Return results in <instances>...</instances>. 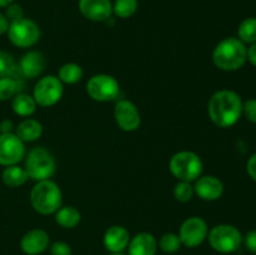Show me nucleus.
<instances>
[{
	"mask_svg": "<svg viewBox=\"0 0 256 255\" xmlns=\"http://www.w3.org/2000/svg\"><path fill=\"white\" fill-rule=\"evenodd\" d=\"M212 62L222 72H236L248 62L246 45L239 38H225L214 48Z\"/></svg>",
	"mask_w": 256,
	"mask_h": 255,
	"instance_id": "obj_2",
	"label": "nucleus"
},
{
	"mask_svg": "<svg viewBox=\"0 0 256 255\" xmlns=\"http://www.w3.org/2000/svg\"><path fill=\"white\" fill-rule=\"evenodd\" d=\"M246 172L249 176L256 182V152L249 158L246 162Z\"/></svg>",
	"mask_w": 256,
	"mask_h": 255,
	"instance_id": "obj_34",
	"label": "nucleus"
},
{
	"mask_svg": "<svg viewBox=\"0 0 256 255\" xmlns=\"http://www.w3.org/2000/svg\"><path fill=\"white\" fill-rule=\"evenodd\" d=\"M30 202L32 209L39 214H55L62 204V190L56 182L50 179L36 182L30 192Z\"/></svg>",
	"mask_w": 256,
	"mask_h": 255,
	"instance_id": "obj_3",
	"label": "nucleus"
},
{
	"mask_svg": "<svg viewBox=\"0 0 256 255\" xmlns=\"http://www.w3.org/2000/svg\"><path fill=\"white\" fill-rule=\"evenodd\" d=\"M19 65L12 54L0 52V78H20Z\"/></svg>",
	"mask_w": 256,
	"mask_h": 255,
	"instance_id": "obj_25",
	"label": "nucleus"
},
{
	"mask_svg": "<svg viewBox=\"0 0 256 255\" xmlns=\"http://www.w3.org/2000/svg\"><path fill=\"white\" fill-rule=\"evenodd\" d=\"M110 255H128V254H124V252H112Z\"/></svg>",
	"mask_w": 256,
	"mask_h": 255,
	"instance_id": "obj_39",
	"label": "nucleus"
},
{
	"mask_svg": "<svg viewBox=\"0 0 256 255\" xmlns=\"http://www.w3.org/2000/svg\"><path fill=\"white\" fill-rule=\"evenodd\" d=\"M114 118L120 129L124 132H135L142 124L139 110L130 100L118 102L114 109Z\"/></svg>",
	"mask_w": 256,
	"mask_h": 255,
	"instance_id": "obj_12",
	"label": "nucleus"
},
{
	"mask_svg": "<svg viewBox=\"0 0 256 255\" xmlns=\"http://www.w3.org/2000/svg\"><path fill=\"white\" fill-rule=\"evenodd\" d=\"M158 246L160 248L162 252H166V254H174L182 248V242H180V238L178 234L166 232L159 239Z\"/></svg>",
	"mask_w": 256,
	"mask_h": 255,
	"instance_id": "obj_28",
	"label": "nucleus"
},
{
	"mask_svg": "<svg viewBox=\"0 0 256 255\" xmlns=\"http://www.w3.org/2000/svg\"><path fill=\"white\" fill-rule=\"evenodd\" d=\"M18 65H19L22 76L28 78V79H34L44 72L46 60H45L42 52H38V50H30L22 55Z\"/></svg>",
	"mask_w": 256,
	"mask_h": 255,
	"instance_id": "obj_16",
	"label": "nucleus"
},
{
	"mask_svg": "<svg viewBox=\"0 0 256 255\" xmlns=\"http://www.w3.org/2000/svg\"><path fill=\"white\" fill-rule=\"evenodd\" d=\"M82 214L74 206H60L55 212V222L64 229H74L79 225Z\"/></svg>",
	"mask_w": 256,
	"mask_h": 255,
	"instance_id": "obj_22",
	"label": "nucleus"
},
{
	"mask_svg": "<svg viewBox=\"0 0 256 255\" xmlns=\"http://www.w3.org/2000/svg\"><path fill=\"white\" fill-rule=\"evenodd\" d=\"M194 186L189 182H180L174 186V198L180 202H188L194 198Z\"/></svg>",
	"mask_w": 256,
	"mask_h": 255,
	"instance_id": "obj_29",
	"label": "nucleus"
},
{
	"mask_svg": "<svg viewBox=\"0 0 256 255\" xmlns=\"http://www.w3.org/2000/svg\"><path fill=\"white\" fill-rule=\"evenodd\" d=\"M242 114L252 124H256V99H248L242 104Z\"/></svg>",
	"mask_w": 256,
	"mask_h": 255,
	"instance_id": "obj_31",
	"label": "nucleus"
},
{
	"mask_svg": "<svg viewBox=\"0 0 256 255\" xmlns=\"http://www.w3.org/2000/svg\"><path fill=\"white\" fill-rule=\"evenodd\" d=\"M52 255H72V246L65 242H55L50 245Z\"/></svg>",
	"mask_w": 256,
	"mask_h": 255,
	"instance_id": "obj_32",
	"label": "nucleus"
},
{
	"mask_svg": "<svg viewBox=\"0 0 256 255\" xmlns=\"http://www.w3.org/2000/svg\"><path fill=\"white\" fill-rule=\"evenodd\" d=\"M242 100L234 90H218L208 102V114L218 128H232L242 115Z\"/></svg>",
	"mask_w": 256,
	"mask_h": 255,
	"instance_id": "obj_1",
	"label": "nucleus"
},
{
	"mask_svg": "<svg viewBox=\"0 0 256 255\" xmlns=\"http://www.w3.org/2000/svg\"><path fill=\"white\" fill-rule=\"evenodd\" d=\"M9 20L6 19L5 14L0 12V35H4L6 34L8 29H9Z\"/></svg>",
	"mask_w": 256,
	"mask_h": 255,
	"instance_id": "obj_37",
	"label": "nucleus"
},
{
	"mask_svg": "<svg viewBox=\"0 0 256 255\" xmlns=\"http://www.w3.org/2000/svg\"><path fill=\"white\" fill-rule=\"evenodd\" d=\"M209 234L208 222L200 216H192L184 220L179 230V238L182 245L186 248L200 246Z\"/></svg>",
	"mask_w": 256,
	"mask_h": 255,
	"instance_id": "obj_10",
	"label": "nucleus"
},
{
	"mask_svg": "<svg viewBox=\"0 0 256 255\" xmlns=\"http://www.w3.org/2000/svg\"><path fill=\"white\" fill-rule=\"evenodd\" d=\"M86 92L92 100L100 102H112L118 98L120 85L114 76L109 74L92 75L86 82Z\"/></svg>",
	"mask_w": 256,
	"mask_h": 255,
	"instance_id": "obj_8",
	"label": "nucleus"
},
{
	"mask_svg": "<svg viewBox=\"0 0 256 255\" xmlns=\"http://www.w3.org/2000/svg\"><path fill=\"white\" fill-rule=\"evenodd\" d=\"M79 10L92 22H105L112 15V0H79Z\"/></svg>",
	"mask_w": 256,
	"mask_h": 255,
	"instance_id": "obj_14",
	"label": "nucleus"
},
{
	"mask_svg": "<svg viewBox=\"0 0 256 255\" xmlns=\"http://www.w3.org/2000/svg\"><path fill=\"white\" fill-rule=\"evenodd\" d=\"M130 234L128 229L122 225H112L105 232L102 242L108 252H124L130 242Z\"/></svg>",
	"mask_w": 256,
	"mask_h": 255,
	"instance_id": "obj_17",
	"label": "nucleus"
},
{
	"mask_svg": "<svg viewBox=\"0 0 256 255\" xmlns=\"http://www.w3.org/2000/svg\"><path fill=\"white\" fill-rule=\"evenodd\" d=\"M38 104L35 102L32 95L25 94V92H19L12 98V109L19 116L28 118L32 115L36 110Z\"/></svg>",
	"mask_w": 256,
	"mask_h": 255,
	"instance_id": "obj_20",
	"label": "nucleus"
},
{
	"mask_svg": "<svg viewBox=\"0 0 256 255\" xmlns=\"http://www.w3.org/2000/svg\"><path fill=\"white\" fill-rule=\"evenodd\" d=\"M14 129V124H12V120L4 119L0 122V134H6V132H12Z\"/></svg>",
	"mask_w": 256,
	"mask_h": 255,
	"instance_id": "obj_35",
	"label": "nucleus"
},
{
	"mask_svg": "<svg viewBox=\"0 0 256 255\" xmlns=\"http://www.w3.org/2000/svg\"><path fill=\"white\" fill-rule=\"evenodd\" d=\"M138 6V0H115L112 4V14L120 19H128L136 12Z\"/></svg>",
	"mask_w": 256,
	"mask_h": 255,
	"instance_id": "obj_27",
	"label": "nucleus"
},
{
	"mask_svg": "<svg viewBox=\"0 0 256 255\" xmlns=\"http://www.w3.org/2000/svg\"><path fill=\"white\" fill-rule=\"evenodd\" d=\"M170 172L180 182H195L202 172V162L194 152H179L174 154L169 162Z\"/></svg>",
	"mask_w": 256,
	"mask_h": 255,
	"instance_id": "obj_5",
	"label": "nucleus"
},
{
	"mask_svg": "<svg viewBox=\"0 0 256 255\" xmlns=\"http://www.w3.org/2000/svg\"><path fill=\"white\" fill-rule=\"evenodd\" d=\"M4 14L5 16H6V19L9 20V22H12L24 18V10H22V8L20 6L19 4L12 2V4L9 5V6L5 8Z\"/></svg>",
	"mask_w": 256,
	"mask_h": 255,
	"instance_id": "obj_30",
	"label": "nucleus"
},
{
	"mask_svg": "<svg viewBox=\"0 0 256 255\" xmlns=\"http://www.w3.org/2000/svg\"><path fill=\"white\" fill-rule=\"evenodd\" d=\"M64 94V86L59 78L46 75L38 80L32 90V98L39 106L49 108L60 102Z\"/></svg>",
	"mask_w": 256,
	"mask_h": 255,
	"instance_id": "obj_9",
	"label": "nucleus"
},
{
	"mask_svg": "<svg viewBox=\"0 0 256 255\" xmlns=\"http://www.w3.org/2000/svg\"><path fill=\"white\" fill-rule=\"evenodd\" d=\"M194 192L205 202H214L224 194V184L214 175H204L195 180Z\"/></svg>",
	"mask_w": 256,
	"mask_h": 255,
	"instance_id": "obj_13",
	"label": "nucleus"
},
{
	"mask_svg": "<svg viewBox=\"0 0 256 255\" xmlns=\"http://www.w3.org/2000/svg\"><path fill=\"white\" fill-rule=\"evenodd\" d=\"M29 176L24 168L19 165H10L5 166L2 172V180L6 186L9 188H19L28 182Z\"/></svg>",
	"mask_w": 256,
	"mask_h": 255,
	"instance_id": "obj_21",
	"label": "nucleus"
},
{
	"mask_svg": "<svg viewBox=\"0 0 256 255\" xmlns=\"http://www.w3.org/2000/svg\"><path fill=\"white\" fill-rule=\"evenodd\" d=\"M242 242H244L246 249L256 255V229L248 232L246 235L242 238Z\"/></svg>",
	"mask_w": 256,
	"mask_h": 255,
	"instance_id": "obj_33",
	"label": "nucleus"
},
{
	"mask_svg": "<svg viewBox=\"0 0 256 255\" xmlns=\"http://www.w3.org/2000/svg\"><path fill=\"white\" fill-rule=\"evenodd\" d=\"M208 242L212 250L220 254L235 252L242 244V235L235 225H215L208 234Z\"/></svg>",
	"mask_w": 256,
	"mask_h": 255,
	"instance_id": "obj_4",
	"label": "nucleus"
},
{
	"mask_svg": "<svg viewBox=\"0 0 256 255\" xmlns=\"http://www.w3.org/2000/svg\"><path fill=\"white\" fill-rule=\"evenodd\" d=\"M14 0H0V8H6L9 6L10 4H12Z\"/></svg>",
	"mask_w": 256,
	"mask_h": 255,
	"instance_id": "obj_38",
	"label": "nucleus"
},
{
	"mask_svg": "<svg viewBox=\"0 0 256 255\" xmlns=\"http://www.w3.org/2000/svg\"><path fill=\"white\" fill-rule=\"evenodd\" d=\"M128 255H155L158 252V242L150 232H139L132 238L128 245Z\"/></svg>",
	"mask_w": 256,
	"mask_h": 255,
	"instance_id": "obj_18",
	"label": "nucleus"
},
{
	"mask_svg": "<svg viewBox=\"0 0 256 255\" xmlns=\"http://www.w3.org/2000/svg\"><path fill=\"white\" fill-rule=\"evenodd\" d=\"M55 159L52 152L42 146L34 148L28 152L25 168L28 176L35 182L50 179L55 172Z\"/></svg>",
	"mask_w": 256,
	"mask_h": 255,
	"instance_id": "obj_6",
	"label": "nucleus"
},
{
	"mask_svg": "<svg viewBox=\"0 0 256 255\" xmlns=\"http://www.w3.org/2000/svg\"><path fill=\"white\" fill-rule=\"evenodd\" d=\"M22 86L24 85L20 78H0V102L12 99L22 92Z\"/></svg>",
	"mask_w": 256,
	"mask_h": 255,
	"instance_id": "obj_23",
	"label": "nucleus"
},
{
	"mask_svg": "<svg viewBox=\"0 0 256 255\" xmlns=\"http://www.w3.org/2000/svg\"><path fill=\"white\" fill-rule=\"evenodd\" d=\"M15 134L22 142H32L39 139L42 134V125L35 119H25L18 125Z\"/></svg>",
	"mask_w": 256,
	"mask_h": 255,
	"instance_id": "obj_19",
	"label": "nucleus"
},
{
	"mask_svg": "<svg viewBox=\"0 0 256 255\" xmlns=\"http://www.w3.org/2000/svg\"><path fill=\"white\" fill-rule=\"evenodd\" d=\"M24 156V142H22L15 132L0 134V165H18Z\"/></svg>",
	"mask_w": 256,
	"mask_h": 255,
	"instance_id": "obj_11",
	"label": "nucleus"
},
{
	"mask_svg": "<svg viewBox=\"0 0 256 255\" xmlns=\"http://www.w3.org/2000/svg\"><path fill=\"white\" fill-rule=\"evenodd\" d=\"M6 34L10 42L22 49L34 46L40 39L39 25L29 18L10 22Z\"/></svg>",
	"mask_w": 256,
	"mask_h": 255,
	"instance_id": "obj_7",
	"label": "nucleus"
},
{
	"mask_svg": "<svg viewBox=\"0 0 256 255\" xmlns=\"http://www.w3.org/2000/svg\"><path fill=\"white\" fill-rule=\"evenodd\" d=\"M50 246V236L42 229H32L20 240V248L26 255H40Z\"/></svg>",
	"mask_w": 256,
	"mask_h": 255,
	"instance_id": "obj_15",
	"label": "nucleus"
},
{
	"mask_svg": "<svg viewBox=\"0 0 256 255\" xmlns=\"http://www.w3.org/2000/svg\"><path fill=\"white\" fill-rule=\"evenodd\" d=\"M82 75H84V72H82V68L80 66L79 64H75V62H68V64H64L59 69V72H58V78H59L60 82L62 84H76L80 80L82 79Z\"/></svg>",
	"mask_w": 256,
	"mask_h": 255,
	"instance_id": "obj_24",
	"label": "nucleus"
},
{
	"mask_svg": "<svg viewBox=\"0 0 256 255\" xmlns=\"http://www.w3.org/2000/svg\"><path fill=\"white\" fill-rule=\"evenodd\" d=\"M238 38L244 44L256 42V18H246L240 22L238 28Z\"/></svg>",
	"mask_w": 256,
	"mask_h": 255,
	"instance_id": "obj_26",
	"label": "nucleus"
},
{
	"mask_svg": "<svg viewBox=\"0 0 256 255\" xmlns=\"http://www.w3.org/2000/svg\"><path fill=\"white\" fill-rule=\"evenodd\" d=\"M248 60L250 62V64L256 68V42H252L248 48Z\"/></svg>",
	"mask_w": 256,
	"mask_h": 255,
	"instance_id": "obj_36",
	"label": "nucleus"
}]
</instances>
